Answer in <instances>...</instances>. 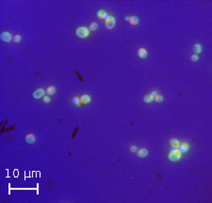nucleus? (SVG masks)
Returning a JSON list of instances; mask_svg holds the SVG:
<instances>
[{
    "label": "nucleus",
    "instance_id": "a211bd4d",
    "mask_svg": "<svg viewBox=\"0 0 212 203\" xmlns=\"http://www.w3.org/2000/svg\"><path fill=\"white\" fill-rule=\"evenodd\" d=\"M20 41H21V36L20 35H14L13 37H12V42L14 43V44H18V43H20Z\"/></svg>",
    "mask_w": 212,
    "mask_h": 203
},
{
    "label": "nucleus",
    "instance_id": "aec40b11",
    "mask_svg": "<svg viewBox=\"0 0 212 203\" xmlns=\"http://www.w3.org/2000/svg\"><path fill=\"white\" fill-rule=\"evenodd\" d=\"M190 60L191 62H195V61H198V56L195 55V54H194V55H191V56L190 57Z\"/></svg>",
    "mask_w": 212,
    "mask_h": 203
},
{
    "label": "nucleus",
    "instance_id": "412c9836",
    "mask_svg": "<svg viewBox=\"0 0 212 203\" xmlns=\"http://www.w3.org/2000/svg\"><path fill=\"white\" fill-rule=\"evenodd\" d=\"M43 102H44L45 104H48V103L50 102V97H49L48 95H47V96H46V95L44 96V97H43Z\"/></svg>",
    "mask_w": 212,
    "mask_h": 203
},
{
    "label": "nucleus",
    "instance_id": "dca6fc26",
    "mask_svg": "<svg viewBox=\"0 0 212 203\" xmlns=\"http://www.w3.org/2000/svg\"><path fill=\"white\" fill-rule=\"evenodd\" d=\"M169 145H170V147H177L179 146V143H178L177 140H175V139H172V140L170 141Z\"/></svg>",
    "mask_w": 212,
    "mask_h": 203
},
{
    "label": "nucleus",
    "instance_id": "39448f33",
    "mask_svg": "<svg viewBox=\"0 0 212 203\" xmlns=\"http://www.w3.org/2000/svg\"><path fill=\"white\" fill-rule=\"evenodd\" d=\"M0 38H1V40H2L4 43H9V42H11V40H12V37H11V33H10V32H7V31L2 32L1 35H0Z\"/></svg>",
    "mask_w": 212,
    "mask_h": 203
},
{
    "label": "nucleus",
    "instance_id": "bb28decb",
    "mask_svg": "<svg viewBox=\"0 0 212 203\" xmlns=\"http://www.w3.org/2000/svg\"><path fill=\"white\" fill-rule=\"evenodd\" d=\"M124 21H125V22H129V18H128L127 16H125V17H124Z\"/></svg>",
    "mask_w": 212,
    "mask_h": 203
},
{
    "label": "nucleus",
    "instance_id": "f03ea898",
    "mask_svg": "<svg viewBox=\"0 0 212 203\" xmlns=\"http://www.w3.org/2000/svg\"><path fill=\"white\" fill-rule=\"evenodd\" d=\"M181 157V153L179 152L178 150L174 149V150H172L169 154H168V159L169 161L171 162H177L179 159Z\"/></svg>",
    "mask_w": 212,
    "mask_h": 203
},
{
    "label": "nucleus",
    "instance_id": "7ed1b4c3",
    "mask_svg": "<svg viewBox=\"0 0 212 203\" xmlns=\"http://www.w3.org/2000/svg\"><path fill=\"white\" fill-rule=\"evenodd\" d=\"M115 26V19L113 17H108L105 20V27L106 29H112Z\"/></svg>",
    "mask_w": 212,
    "mask_h": 203
},
{
    "label": "nucleus",
    "instance_id": "6ab92c4d",
    "mask_svg": "<svg viewBox=\"0 0 212 203\" xmlns=\"http://www.w3.org/2000/svg\"><path fill=\"white\" fill-rule=\"evenodd\" d=\"M154 100H155V102H156V103H160V102L163 101V96L160 95H157L156 97L154 98Z\"/></svg>",
    "mask_w": 212,
    "mask_h": 203
},
{
    "label": "nucleus",
    "instance_id": "393cba45",
    "mask_svg": "<svg viewBox=\"0 0 212 203\" xmlns=\"http://www.w3.org/2000/svg\"><path fill=\"white\" fill-rule=\"evenodd\" d=\"M78 129H79V128H78V127H77V128H76V129H75V131H74V133H73V135H72V139H74V138H75L76 134L77 133Z\"/></svg>",
    "mask_w": 212,
    "mask_h": 203
},
{
    "label": "nucleus",
    "instance_id": "0eeeda50",
    "mask_svg": "<svg viewBox=\"0 0 212 203\" xmlns=\"http://www.w3.org/2000/svg\"><path fill=\"white\" fill-rule=\"evenodd\" d=\"M148 155V151L145 148H141L138 151H136V156L139 158H144Z\"/></svg>",
    "mask_w": 212,
    "mask_h": 203
},
{
    "label": "nucleus",
    "instance_id": "9b49d317",
    "mask_svg": "<svg viewBox=\"0 0 212 203\" xmlns=\"http://www.w3.org/2000/svg\"><path fill=\"white\" fill-rule=\"evenodd\" d=\"M90 98L89 95H81L80 98H79V101H80V103H82V104H87V103L90 102Z\"/></svg>",
    "mask_w": 212,
    "mask_h": 203
},
{
    "label": "nucleus",
    "instance_id": "2eb2a0df",
    "mask_svg": "<svg viewBox=\"0 0 212 203\" xmlns=\"http://www.w3.org/2000/svg\"><path fill=\"white\" fill-rule=\"evenodd\" d=\"M97 27H98V25L96 24L95 22H92L90 24L89 26V31H94V30H96L97 29Z\"/></svg>",
    "mask_w": 212,
    "mask_h": 203
},
{
    "label": "nucleus",
    "instance_id": "5701e85b",
    "mask_svg": "<svg viewBox=\"0 0 212 203\" xmlns=\"http://www.w3.org/2000/svg\"><path fill=\"white\" fill-rule=\"evenodd\" d=\"M129 150H130V152H132V153H134L137 151V147L136 146H132V147L129 148Z\"/></svg>",
    "mask_w": 212,
    "mask_h": 203
},
{
    "label": "nucleus",
    "instance_id": "4be33fe9",
    "mask_svg": "<svg viewBox=\"0 0 212 203\" xmlns=\"http://www.w3.org/2000/svg\"><path fill=\"white\" fill-rule=\"evenodd\" d=\"M72 101H73V103H74L75 105H77V104H79V102H80L77 97H73V98H72Z\"/></svg>",
    "mask_w": 212,
    "mask_h": 203
},
{
    "label": "nucleus",
    "instance_id": "1a4fd4ad",
    "mask_svg": "<svg viewBox=\"0 0 212 203\" xmlns=\"http://www.w3.org/2000/svg\"><path fill=\"white\" fill-rule=\"evenodd\" d=\"M192 51H193V53H194L195 55H198L199 53H201V51H202L201 45H199V44H195V45L192 46Z\"/></svg>",
    "mask_w": 212,
    "mask_h": 203
},
{
    "label": "nucleus",
    "instance_id": "4468645a",
    "mask_svg": "<svg viewBox=\"0 0 212 203\" xmlns=\"http://www.w3.org/2000/svg\"><path fill=\"white\" fill-rule=\"evenodd\" d=\"M138 23H139V19H138L136 16H131V17L129 18V24H130V25L136 26V25H138Z\"/></svg>",
    "mask_w": 212,
    "mask_h": 203
},
{
    "label": "nucleus",
    "instance_id": "9d476101",
    "mask_svg": "<svg viewBox=\"0 0 212 203\" xmlns=\"http://www.w3.org/2000/svg\"><path fill=\"white\" fill-rule=\"evenodd\" d=\"M109 15L106 13V11H104L103 10H99V11L96 12V17L98 19H104L105 17H108Z\"/></svg>",
    "mask_w": 212,
    "mask_h": 203
},
{
    "label": "nucleus",
    "instance_id": "ddd939ff",
    "mask_svg": "<svg viewBox=\"0 0 212 203\" xmlns=\"http://www.w3.org/2000/svg\"><path fill=\"white\" fill-rule=\"evenodd\" d=\"M55 93H56V89H55L54 86H49V87H47L46 90H45V94H46L48 96L54 95Z\"/></svg>",
    "mask_w": 212,
    "mask_h": 203
},
{
    "label": "nucleus",
    "instance_id": "a878e982",
    "mask_svg": "<svg viewBox=\"0 0 212 203\" xmlns=\"http://www.w3.org/2000/svg\"><path fill=\"white\" fill-rule=\"evenodd\" d=\"M76 74H77V76L78 78H79V79H80V81H81V82H83V81H84V79H82V78H81V76H80V75L78 74V72H77V71L76 72Z\"/></svg>",
    "mask_w": 212,
    "mask_h": 203
},
{
    "label": "nucleus",
    "instance_id": "f8f14e48",
    "mask_svg": "<svg viewBox=\"0 0 212 203\" xmlns=\"http://www.w3.org/2000/svg\"><path fill=\"white\" fill-rule=\"evenodd\" d=\"M177 148L180 153H187L189 151V147L187 145H179Z\"/></svg>",
    "mask_w": 212,
    "mask_h": 203
},
{
    "label": "nucleus",
    "instance_id": "b1692460",
    "mask_svg": "<svg viewBox=\"0 0 212 203\" xmlns=\"http://www.w3.org/2000/svg\"><path fill=\"white\" fill-rule=\"evenodd\" d=\"M150 95L153 97V98H155L156 95H157V93H156V91H153V92H151V94H150Z\"/></svg>",
    "mask_w": 212,
    "mask_h": 203
},
{
    "label": "nucleus",
    "instance_id": "423d86ee",
    "mask_svg": "<svg viewBox=\"0 0 212 203\" xmlns=\"http://www.w3.org/2000/svg\"><path fill=\"white\" fill-rule=\"evenodd\" d=\"M25 142L26 143V144H28V145H32L34 142H35V137H34L33 134H31V133H28V134H26V135L25 136Z\"/></svg>",
    "mask_w": 212,
    "mask_h": 203
},
{
    "label": "nucleus",
    "instance_id": "6e6552de",
    "mask_svg": "<svg viewBox=\"0 0 212 203\" xmlns=\"http://www.w3.org/2000/svg\"><path fill=\"white\" fill-rule=\"evenodd\" d=\"M137 55L140 59H144L147 56V52L144 48H139L137 51Z\"/></svg>",
    "mask_w": 212,
    "mask_h": 203
},
{
    "label": "nucleus",
    "instance_id": "20e7f679",
    "mask_svg": "<svg viewBox=\"0 0 212 203\" xmlns=\"http://www.w3.org/2000/svg\"><path fill=\"white\" fill-rule=\"evenodd\" d=\"M45 91L44 89H37L33 92L32 94V96H33L34 99H40V98H43L45 96Z\"/></svg>",
    "mask_w": 212,
    "mask_h": 203
},
{
    "label": "nucleus",
    "instance_id": "f257e3e1",
    "mask_svg": "<svg viewBox=\"0 0 212 203\" xmlns=\"http://www.w3.org/2000/svg\"><path fill=\"white\" fill-rule=\"evenodd\" d=\"M89 29L85 27H78L76 29L75 33L77 35V37L80 38V39H85L89 36Z\"/></svg>",
    "mask_w": 212,
    "mask_h": 203
},
{
    "label": "nucleus",
    "instance_id": "f3484780",
    "mask_svg": "<svg viewBox=\"0 0 212 203\" xmlns=\"http://www.w3.org/2000/svg\"><path fill=\"white\" fill-rule=\"evenodd\" d=\"M142 101L144 102V103H150V102L153 101V97H152L150 95H146L143 96Z\"/></svg>",
    "mask_w": 212,
    "mask_h": 203
}]
</instances>
